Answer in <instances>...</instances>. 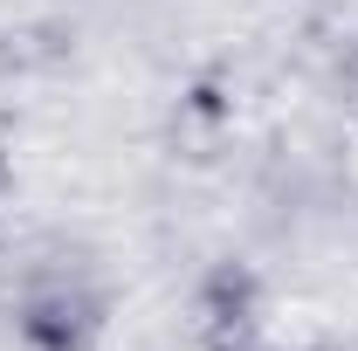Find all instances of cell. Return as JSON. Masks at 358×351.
I'll list each match as a JSON object with an SVG mask.
<instances>
[{
	"label": "cell",
	"mask_w": 358,
	"mask_h": 351,
	"mask_svg": "<svg viewBox=\"0 0 358 351\" xmlns=\"http://www.w3.org/2000/svg\"><path fill=\"white\" fill-rule=\"evenodd\" d=\"M193 331L207 351H262V275L248 262H214L193 289Z\"/></svg>",
	"instance_id": "cell-1"
},
{
	"label": "cell",
	"mask_w": 358,
	"mask_h": 351,
	"mask_svg": "<svg viewBox=\"0 0 358 351\" xmlns=\"http://www.w3.org/2000/svg\"><path fill=\"white\" fill-rule=\"evenodd\" d=\"M14 331L28 351H90L96 331H103V296L69 282V275H48V282H28L21 289V310H14Z\"/></svg>",
	"instance_id": "cell-2"
},
{
	"label": "cell",
	"mask_w": 358,
	"mask_h": 351,
	"mask_svg": "<svg viewBox=\"0 0 358 351\" xmlns=\"http://www.w3.org/2000/svg\"><path fill=\"white\" fill-rule=\"evenodd\" d=\"M262 351H268V345H262ZM296 351H338V345H296Z\"/></svg>",
	"instance_id": "cell-3"
},
{
	"label": "cell",
	"mask_w": 358,
	"mask_h": 351,
	"mask_svg": "<svg viewBox=\"0 0 358 351\" xmlns=\"http://www.w3.org/2000/svg\"><path fill=\"white\" fill-rule=\"evenodd\" d=\"M352 69H358V55H352Z\"/></svg>",
	"instance_id": "cell-4"
}]
</instances>
